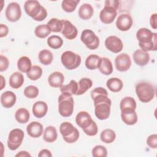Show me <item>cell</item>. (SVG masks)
I'll return each instance as SVG.
<instances>
[{
	"label": "cell",
	"mask_w": 157,
	"mask_h": 157,
	"mask_svg": "<svg viewBox=\"0 0 157 157\" xmlns=\"http://www.w3.org/2000/svg\"><path fill=\"white\" fill-rule=\"evenodd\" d=\"M104 5L110 6L118 9L119 7V1L118 0H107L104 2Z\"/></svg>",
	"instance_id": "obj_48"
},
{
	"label": "cell",
	"mask_w": 157,
	"mask_h": 157,
	"mask_svg": "<svg viewBox=\"0 0 157 157\" xmlns=\"http://www.w3.org/2000/svg\"><path fill=\"white\" fill-rule=\"evenodd\" d=\"M9 65L8 58L2 55H0V71L3 72L7 69Z\"/></svg>",
	"instance_id": "obj_45"
},
{
	"label": "cell",
	"mask_w": 157,
	"mask_h": 157,
	"mask_svg": "<svg viewBox=\"0 0 157 157\" xmlns=\"http://www.w3.org/2000/svg\"><path fill=\"white\" fill-rule=\"evenodd\" d=\"M59 132L64 140L68 144L77 142L80 136L78 130L68 121H64L60 124Z\"/></svg>",
	"instance_id": "obj_5"
},
{
	"label": "cell",
	"mask_w": 157,
	"mask_h": 157,
	"mask_svg": "<svg viewBox=\"0 0 157 157\" xmlns=\"http://www.w3.org/2000/svg\"><path fill=\"white\" fill-rule=\"evenodd\" d=\"M79 2V0H63L61 2V7L64 11L70 13L75 10Z\"/></svg>",
	"instance_id": "obj_39"
},
{
	"label": "cell",
	"mask_w": 157,
	"mask_h": 157,
	"mask_svg": "<svg viewBox=\"0 0 157 157\" xmlns=\"http://www.w3.org/2000/svg\"><path fill=\"white\" fill-rule=\"evenodd\" d=\"M101 140L105 144H111L116 139L115 131L111 129H105L103 130L100 134Z\"/></svg>",
	"instance_id": "obj_35"
},
{
	"label": "cell",
	"mask_w": 157,
	"mask_h": 157,
	"mask_svg": "<svg viewBox=\"0 0 157 157\" xmlns=\"http://www.w3.org/2000/svg\"><path fill=\"white\" fill-rule=\"evenodd\" d=\"M17 101L16 94L11 91L3 92L1 95V103L2 105L7 109L12 107Z\"/></svg>",
	"instance_id": "obj_20"
},
{
	"label": "cell",
	"mask_w": 157,
	"mask_h": 157,
	"mask_svg": "<svg viewBox=\"0 0 157 157\" xmlns=\"http://www.w3.org/2000/svg\"><path fill=\"white\" fill-rule=\"evenodd\" d=\"M78 13L81 19L86 20L92 17L94 13V9L91 4L85 3L79 7Z\"/></svg>",
	"instance_id": "obj_25"
},
{
	"label": "cell",
	"mask_w": 157,
	"mask_h": 157,
	"mask_svg": "<svg viewBox=\"0 0 157 157\" xmlns=\"http://www.w3.org/2000/svg\"><path fill=\"white\" fill-rule=\"evenodd\" d=\"M24 9L28 16L37 21H43L47 16L46 9L36 0L26 1L24 4Z\"/></svg>",
	"instance_id": "obj_2"
},
{
	"label": "cell",
	"mask_w": 157,
	"mask_h": 157,
	"mask_svg": "<svg viewBox=\"0 0 157 157\" xmlns=\"http://www.w3.org/2000/svg\"><path fill=\"white\" fill-rule=\"evenodd\" d=\"M77 90L78 83L74 80H71L69 84L63 85L60 88V91L62 94H65L69 96L75 94Z\"/></svg>",
	"instance_id": "obj_30"
},
{
	"label": "cell",
	"mask_w": 157,
	"mask_h": 157,
	"mask_svg": "<svg viewBox=\"0 0 157 157\" xmlns=\"http://www.w3.org/2000/svg\"><path fill=\"white\" fill-rule=\"evenodd\" d=\"M26 74L27 77L30 80H37L40 78L42 75V69L39 66L34 65Z\"/></svg>",
	"instance_id": "obj_40"
},
{
	"label": "cell",
	"mask_w": 157,
	"mask_h": 157,
	"mask_svg": "<svg viewBox=\"0 0 157 157\" xmlns=\"http://www.w3.org/2000/svg\"><path fill=\"white\" fill-rule=\"evenodd\" d=\"M133 20L131 16L128 13L120 15L116 21V27L121 31H128L132 26Z\"/></svg>",
	"instance_id": "obj_14"
},
{
	"label": "cell",
	"mask_w": 157,
	"mask_h": 157,
	"mask_svg": "<svg viewBox=\"0 0 157 157\" xmlns=\"http://www.w3.org/2000/svg\"><path fill=\"white\" fill-rule=\"evenodd\" d=\"M28 134L33 138H38L44 132V128L41 123L38 121H32L26 127Z\"/></svg>",
	"instance_id": "obj_18"
},
{
	"label": "cell",
	"mask_w": 157,
	"mask_h": 157,
	"mask_svg": "<svg viewBox=\"0 0 157 157\" xmlns=\"http://www.w3.org/2000/svg\"><path fill=\"white\" fill-rule=\"evenodd\" d=\"M91 115L86 111L79 112L75 117V122L82 129V130L87 128L93 122Z\"/></svg>",
	"instance_id": "obj_16"
},
{
	"label": "cell",
	"mask_w": 157,
	"mask_h": 157,
	"mask_svg": "<svg viewBox=\"0 0 157 157\" xmlns=\"http://www.w3.org/2000/svg\"><path fill=\"white\" fill-rule=\"evenodd\" d=\"M58 137L56 129L53 126H48L43 132V139L48 143L55 142Z\"/></svg>",
	"instance_id": "obj_27"
},
{
	"label": "cell",
	"mask_w": 157,
	"mask_h": 157,
	"mask_svg": "<svg viewBox=\"0 0 157 157\" xmlns=\"http://www.w3.org/2000/svg\"><path fill=\"white\" fill-rule=\"evenodd\" d=\"M48 45L53 49H58L62 47L63 44V40L62 38L57 35H53L47 39Z\"/></svg>",
	"instance_id": "obj_38"
},
{
	"label": "cell",
	"mask_w": 157,
	"mask_h": 157,
	"mask_svg": "<svg viewBox=\"0 0 157 157\" xmlns=\"http://www.w3.org/2000/svg\"><path fill=\"white\" fill-rule=\"evenodd\" d=\"M9 33V28L8 27L4 25L1 23L0 25V37H6Z\"/></svg>",
	"instance_id": "obj_47"
},
{
	"label": "cell",
	"mask_w": 157,
	"mask_h": 157,
	"mask_svg": "<svg viewBox=\"0 0 157 157\" xmlns=\"http://www.w3.org/2000/svg\"><path fill=\"white\" fill-rule=\"evenodd\" d=\"M38 156L39 157H52V154L49 150L42 149L39 151L38 154Z\"/></svg>",
	"instance_id": "obj_49"
},
{
	"label": "cell",
	"mask_w": 157,
	"mask_h": 157,
	"mask_svg": "<svg viewBox=\"0 0 157 157\" xmlns=\"http://www.w3.org/2000/svg\"><path fill=\"white\" fill-rule=\"evenodd\" d=\"M105 46L109 51L118 53L123 50V44L120 37L116 36H110L105 40Z\"/></svg>",
	"instance_id": "obj_12"
},
{
	"label": "cell",
	"mask_w": 157,
	"mask_h": 157,
	"mask_svg": "<svg viewBox=\"0 0 157 157\" xmlns=\"http://www.w3.org/2000/svg\"><path fill=\"white\" fill-rule=\"evenodd\" d=\"M83 132L89 136H94L97 134L98 132V125L94 121H93L92 123L86 129L83 130Z\"/></svg>",
	"instance_id": "obj_43"
},
{
	"label": "cell",
	"mask_w": 157,
	"mask_h": 157,
	"mask_svg": "<svg viewBox=\"0 0 157 157\" xmlns=\"http://www.w3.org/2000/svg\"><path fill=\"white\" fill-rule=\"evenodd\" d=\"M58 111L63 117H69L74 112V101L72 96L65 94H60L58 97Z\"/></svg>",
	"instance_id": "obj_4"
},
{
	"label": "cell",
	"mask_w": 157,
	"mask_h": 157,
	"mask_svg": "<svg viewBox=\"0 0 157 157\" xmlns=\"http://www.w3.org/2000/svg\"><path fill=\"white\" fill-rule=\"evenodd\" d=\"M80 39L90 50H95L99 45V38L91 29H84L81 33Z\"/></svg>",
	"instance_id": "obj_8"
},
{
	"label": "cell",
	"mask_w": 157,
	"mask_h": 157,
	"mask_svg": "<svg viewBox=\"0 0 157 157\" xmlns=\"http://www.w3.org/2000/svg\"><path fill=\"white\" fill-rule=\"evenodd\" d=\"M117 9L115 7L104 5V7L99 13V19L104 24L112 23L117 15Z\"/></svg>",
	"instance_id": "obj_11"
},
{
	"label": "cell",
	"mask_w": 157,
	"mask_h": 157,
	"mask_svg": "<svg viewBox=\"0 0 157 157\" xmlns=\"http://www.w3.org/2000/svg\"><path fill=\"white\" fill-rule=\"evenodd\" d=\"M101 58L94 54L90 55L85 60V66L89 70H95L99 69L101 64Z\"/></svg>",
	"instance_id": "obj_23"
},
{
	"label": "cell",
	"mask_w": 157,
	"mask_h": 157,
	"mask_svg": "<svg viewBox=\"0 0 157 157\" xmlns=\"http://www.w3.org/2000/svg\"><path fill=\"white\" fill-rule=\"evenodd\" d=\"M38 58L41 64L45 66H47L50 64L53 61V55L50 50L44 49L39 52Z\"/></svg>",
	"instance_id": "obj_32"
},
{
	"label": "cell",
	"mask_w": 157,
	"mask_h": 157,
	"mask_svg": "<svg viewBox=\"0 0 157 157\" xmlns=\"http://www.w3.org/2000/svg\"><path fill=\"white\" fill-rule=\"evenodd\" d=\"M6 17L10 22L18 21L21 17V10L19 4L16 2L9 3L6 9Z\"/></svg>",
	"instance_id": "obj_9"
},
{
	"label": "cell",
	"mask_w": 157,
	"mask_h": 157,
	"mask_svg": "<svg viewBox=\"0 0 157 157\" xmlns=\"http://www.w3.org/2000/svg\"><path fill=\"white\" fill-rule=\"evenodd\" d=\"M51 32L52 31L47 24L39 25L36 27L34 30L36 36L40 39L46 38L49 34H50Z\"/></svg>",
	"instance_id": "obj_36"
},
{
	"label": "cell",
	"mask_w": 157,
	"mask_h": 157,
	"mask_svg": "<svg viewBox=\"0 0 157 157\" xmlns=\"http://www.w3.org/2000/svg\"><path fill=\"white\" fill-rule=\"evenodd\" d=\"M24 83V76L20 72H15L9 77V85L14 89L20 88Z\"/></svg>",
	"instance_id": "obj_24"
},
{
	"label": "cell",
	"mask_w": 157,
	"mask_h": 157,
	"mask_svg": "<svg viewBox=\"0 0 157 157\" xmlns=\"http://www.w3.org/2000/svg\"><path fill=\"white\" fill-rule=\"evenodd\" d=\"M25 134L22 129L15 128L11 130L8 136L7 147L10 150H16L21 145Z\"/></svg>",
	"instance_id": "obj_7"
},
{
	"label": "cell",
	"mask_w": 157,
	"mask_h": 157,
	"mask_svg": "<svg viewBox=\"0 0 157 157\" xmlns=\"http://www.w3.org/2000/svg\"><path fill=\"white\" fill-rule=\"evenodd\" d=\"M31 61L28 56H23L17 61V67L21 72L28 73L32 67Z\"/></svg>",
	"instance_id": "obj_28"
},
{
	"label": "cell",
	"mask_w": 157,
	"mask_h": 157,
	"mask_svg": "<svg viewBox=\"0 0 157 157\" xmlns=\"http://www.w3.org/2000/svg\"><path fill=\"white\" fill-rule=\"evenodd\" d=\"M15 156H19V157L31 156V155L26 151H20L17 154L15 155Z\"/></svg>",
	"instance_id": "obj_50"
},
{
	"label": "cell",
	"mask_w": 157,
	"mask_h": 157,
	"mask_svg": "<svg viewBox=\"0 0 157 157\" xmlns=\"http://www.w3.org/2000/svg\"><path fill=\"white\" fill-rule=\"evenodd\" d=\"M30 114L29 111L25 108H20L15 112V120L20 124H25L29 121Z\"/></svg>",
	"instance_id": "obj_34"
},
{
	"label": "cell",
	"mask_w": 157,
	"mask_h": 157,
	"mask_svg": "<svg viewBox=\"0 0 157 157\" xmlns=\"http://www.w3.org/2000/svg\"><path fill=\"white\" fill-rule=\"evenodd\" d=\"M91 154L94 157H106L107 156V151L104 146L98 145L93 148Z\"/></svg>",
	"instance_id": "obj_42"
},
{
	"label": "cell",
	"mask_w": 157,
	"mask_h": 157,
	"mask_svg": "<svg viewBox=\"0 0 157 157\" xmlns=\"http://www.w3.org/2000/svg\"><path fill=\"white\" fill-rule=\"evenodd\" d=\"M116 69L120 72L127 71L131 66V60L129 55L123 53L118 55L115 59Z\"/></svg>",
	"instance_id": "obj_13"
},
{
	"label": "cell",
	"mask_w": 157,
	"mask_h": 157,
	"mask_svg": "<svg viewBox=\"0 0 157 157\" xmlns=\"http://www.w3.org/2000/svg\"><path fill=\"white\" fill-rule=\"evenodd\" d=\"M111 102H102L94 105V114L101 120H104L109 117L110 114Z\"/></svg>",
	"instance_id": "obj_10"
},
{
	"label": "cell",
	"mask_w": 157,
	"mask_h": 157,
	"mask_svg": "<svg viewBox=\"0 0 157 157\" xmlns=\"http://www.w3.org/2000/svg\"><path fill=\"white\" fill-rule=\"evenodd\" d=\"M156 20H157V14L156 13L151 14L150 18V24L151 27L154 29H156L157 28Z\"/></svg>",
	"instance_id": "obj_46"
},
{
	"label": "cell",
	"mask_w": 157,
	"mask_h": 157,
	"mask_svg": "<svg viewBox=\"0 0 157 157\" xmlns=\"http://www.w3.org/2000/svg\"><path fill=\"white\" fill-rule=\"evenodd\" d=\"M61 61L63 65L67 69L73 70L80 65L82 59L79 55L72 51L67 50L62 53Z\"/></svg>",
	"instance_id": "obj_6"
},
{
	"label": "cell",
	"mask_w": 157,
	"mask_h": 157,
	"mask_svg": "<svg viewBox=\"0 0 157 157\" xmlns=\"http://www.w3.org/2000/svg\"><path fill=\"white\" fill-rule=\"evenodd\" d=\"M47 25L52 32L59 33L61 32L63 28V20L52 18L47 22Z\"/></svg>",
	"instance_id": "obj_37"
},
{
	"label": "cell",
	"mask_w": 157,
	"mask_h": 157,
	"mask_svg": "<svg viewBox=\"0 0 157 157\" xmlns=\"http://www.w3.org/2000/svg\"><path fill=\"white\" fill-rule=\"evenodd\" d=\"M93 86V82L90 78H82L78 83V90L75 95H82Z\"/></svg>",
	"instance_id": "obj_29"
},
{
	"label": "cell",
	"mask_w": 157,
	"mask_h": 157,
	"mask_svg": "<svg viewBox=\"0 0 157 157\" xmlns=\"http://www.w3.org/2000/svg\"><path fill=\"white\" fill-rule=\"evenodd\" d=\"M133 59L137 65L145 66L150 61V55L147 52L142 49H137L133 53Z\"/></svg>",
	"instance_id": "obj_19"
},
{
	"label": "cell",
	"mask_w": 157,
	"mask_h": 157,
	"mask_svg": "<svg viewBox=\"0 0 157 157\" xmlns=\"http://www.w3.org/2000/svg\"><path fill=\"white\" fill-rule=\"evenodd\" d=\"M139 46L145 52L156 51L157 49L156 33L146 28H141L136 33Z\"/></svg>",
	"instance_id": "obj_1"
},
{
	"label": "cell",
	"mask_w": 157,
	"mask_h": 157,
	"mask_svg": "<svg viewBox=\"0 0 157 157\" xmlns=\"http://www.w3.org/2000/svg\"><path fill=\"white\" fill-rule=\"evenodd\" d=\"M147 144L151 148H157V135L156 134L150 135L147 139Z\"/></svg>",
	"instance_id": "obj_44"
},
{
	"label": "cell",
	"mask_w": 157,
	"mask_h": 157,
	"mask_svg": "<svg viewBox=\"0 0 157 157\" xmlns=\"http://www.w3.org/2000/svg\"><path fill=\"white\" fill-rule=\"evenodd\" d=\"M64 82V75L58 71H55L51 73L48 77L49 85L53 88H61L63 86Z\"/></svg>",
	"instance_id": "obj_21"
},
{
	"label": "cell",
	"mask_w": 157,
	"mask_h": 157,
	"mask_svg": "<svg viewBox=\"0 0 157 157\" xmlns=\"http://www.w3.org/2000/svg\"><path fill=\"white\" fill-rule=\"evenodd\" d=\"M106 86L108 89L113 93L120 91L123 87L122 80L117 77H112L107 80Z\"/></svg>",
	"instance_id": "obj_26"
},
{
	"label": "cell",
	"mask_w": 157,
	"mask_h": 157,
	"mask_svg": "<svg viewBox=\"0 0 157 157\" xmlns=\"http://www.w3.org/2000/svg\"><path fill=\"white\" fill-rule=\"evenodd\" d=\"M63 20V28L61 30L62 34L67 39L72 40L76 38L78 34L77 28L69 20Z\"/></svg>",
	"instance_id": "obj_15"
},
{
	"label": "cell",
	"mask_w": 157,
	"mask_h": 157,
	"mask_svg": "<svg viewBox=\"0 0 157 157\" xmlns=\"http://www.w3.org/2000/svg\"><path fill=\"white\" fill-rule=\"evenodd\" d=\"M32 111L34 117L37 118H41L47 114L48 111V105L44 101H37L33 104Z\"/></svg>",
	"instance_id": "obj_22"
},
{
	"label": "cell",
	"mask_w": 157,
	"mask_h": 157,
	"mask_svg": "<svg viewBox=\"0 0 157 157\" xmlns=\"http://www.w3.org/2000/svg\"><path fill=\"white\" fill-rule=\"evenodd\" d=\"M24 95L29 99L36 98L39 94V89L34 85H29L24 90Z\"/></svg>",
	"instance_id": "obj_41"
},
{
	"label": "cell",
	"mask_w": 157,
	"mask_h": 157,
	"mask_svg": "<svg viewBox=\"0 0 157 157\" xmlns=\"http://www.w3.org/2000/svg\"><path fill=\"white\" fill-rule=\"evenodd\" d=\"M136 94L142 102L147 103L151 101L155 95V88L150 83L140 82L136 84L135 88Z\"/></svg>",
	"instance_id": "obj_3"
},
{
	"label": "cell",
	"mask_w": 157,
	"mask_h": 157,
	"mask_svg": "<svg viewBox=\"0 0 157 157\" xmlns=\"http://www.w3.org/2000/svg\"><path fill=\"white\" fill-rule=\"evenodd\" d=\"M136 107L137 104L135 99L131 96L124 97L120 103V108L122 113L136 111Z\"/></svg>",
	"instance_id": "obj_17"
},
{
	"label": "cell",
	"mask_w": 157,
	"mask_h": 157,
	"mask_svg": "<svg viewBox=\"0 0 157 157\" xmlns=\"http://www.w3.org/2000/svg\"><path fill=\"white\" fill-rule=\"evenodd\" d=\"M101 64L99 67V70L101 73L104 75H110L113 72V66L111 61L106 57L101 58Z\"/></svg>",
	"instance_id": "obj_31"
},
{
	"label": "cell",
	"mask_w": 157,
	"mask_h": 157,
	"mask_svg": "<svg viewBox=\"0 0 157 157\" xmlns=\"http://www.w3.org/2000/svg\"><path fill=\"white\" fill-rule=\"evenodd\" d=\"M1 90H2L4 87L6 86V81L4 78V77L1 75Z\"/></svg>",
	"instance_id": "obj_51"
},
{
	"label": "cell",
	"mask_w": 157,
	"mask_h": 157,
	"mask_svg": "<svg viewBox=\"0 0 157 157\" xmlns=\"http://www.w3.org/2000/svg\"><path fill=\"white\" fill-rule=\"evenodd\" d=\"M121 118L124 123L127 125H134L138 120L137 114L136 111L132 112H121Z\"/></svg>",
	"instance_id": "obj_33"
}]
</instances>
